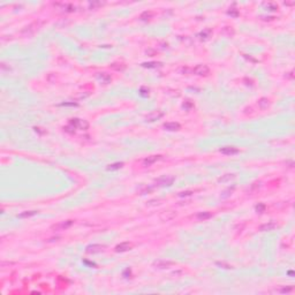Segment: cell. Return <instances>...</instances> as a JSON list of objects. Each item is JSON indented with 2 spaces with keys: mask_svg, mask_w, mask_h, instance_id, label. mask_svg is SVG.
<instances>
[{
  "mask_svg": "<svg viewBox=\"0 0 295 295\" xmlns=\"http://www.w3.org/2000/svg\"><path fill=\"white\" fill-rule=\"evenodd\" d=\"M69 125H71L75 129H80V130H87L89 128V122L87 120H82V119H70L69 120Z\"/></svg>",
  "mask_w": 295,
  "mask_h": 295,
  "instance_id": "obj_2",
  "label": "cell"
},
{
  "mask_svg": "<svg viewBox=\"0 0 295 295\" xmlns=\"http://www.w3.org/2000/svg\"><path fill=\"white\" fill-rule=\"evenodd\" d=\"M105 249V246L103 244H90L85 248V253L87 254H97V253H100Z\"/></svg>",
  "mask_w": 295,
  "mask_h": 295,
  "instance_id": "obj_9",
  "label": "cell"
},
{
  "mask_svg": "<svg viewBox=\"0 0 295 295\" xmlns=\"http://www.w3.org/2000/svg\"><path fill=\"white\" fill-rule=\"evenodd\" d=\"M276 227H277V224L274 221H269V223H265V224L261 225L258 230L261 232H269V230H273Z\"/></svg>",
  "mask_w": 295,
  "mask_h": 295,
  "instance_id": "obj_12",
  "label": "cell"
},
{
  "mask_svg": "<svg viewBox=\"0 0 295 295\" xmlns=\"http://www.w3.org/2000/svg\"><path fill=\"white\" fill-rule=\"evenodd\" d=\"M164 128L166 130L176 131L181 128V126L178 122H166V124H164Z\"/></svg>",
  "mask_w": 295,
  "mask_h": 295,
  "instance_id": "obj_13",
  "label": "cell"
},
{
  "mask_svg": "<svg viewBox=\"0 0 295 295\" xmlns=\"http://www.w3.org/2000/svg\"><path fill=\"white\" fill-rule=\"evenodd\" d=\"M228 14H230V16H237V15H239V12H237V9H235V8H230V10H228Z\"/></svg>",
  "mask_w": 295,
  "mask_h": 295,
  "instance_id": "obj_30",
  "label": "cell"
},
{
  "mask_svg": "<svg viewBox=\"0 0 295 295\" xmlns=\"http://www.w3.org/2000/svg\"><path fill=\"white\" fill-rule=\"evenodd\" d=\"M212 217V213L211 212H208V211H205V212H199V213H197L196 218L198 220H201V221H204V220H208V219H210Z\"/></svg>",
  "mask_w": 295,
  "mask_h": 295,
  "instance_id": "obj_16",
  "label": "cell"
},
{
  "mask_svg": "<svg viewBox=\"0 0 295 295\" xmlns=\"http://www.w3.org/2000/svg\"><path fill=\"white\" fill-rule=\"evenodd\" d=\"M126 66L122 65V64H112L111 65V68H113V69H117V70H120V69H124Z\"/></svg>",
  "mask_w": 295,
  "mask_h": 295,
  "instance_id": "obj_26",
  "label": "cell"
},
{
  "mask_svg": "<svg viewBox=\"0 0 295 295\" xmlns=\"http://www.w3.org/2000/svg\"><path fill=\"white\" fill-rule=\"evenodd\" d=\"M64 129H65V131H67V133H70V134H74V133H75V128H74L71 125H69V126H66V127H64Z\"/></svg>",
  "mask_w": 295,
  "mask_h": 295,
  "instance_id": "obj_28",
  "label": "cell"
},
{
  "mask_svg": "<svg viewBox=\"0 0 295 295\" xmlns=\"http://www.w3.org/2000/svg\"><path fill=\"white\" fill-rule=\"evenodd\" d=\"M257 105H258V107L261 108V110H265V108H267L269 107V105H270V100L267 98H265V97H263L261 98L258 101H257Z\"/></svg>",
  "mask_w": 295,
  "mask_h": 295,
  "instance_id": "obj_17",
  "label": "cell"
},
{
  "mask_svg": "<svg viewBox=\"0 0 295 295\" xmlns=\"http://www.w3.org/2000/svg\"><path fill=\"white\" fill-rule=\"evenodd\" d=\"M73 224H74V220H64V221H60V223H57V224L52 225L51 230H56V232L65 230H67V228H69Z\"/></svg>",
  "mask_w": 295,
  "mask_h": 295,
  "instance_id": "obj_4",
  "label": "cell"
},
{
  "mask_svg": "<svg viewBox=\"0 0 295 295\" xmlns=\"http://www.w3.org/2000/svg\"><path fill=\"white\" fill-rule=\"evenodd\" d=\"M192 194H193V192H189V190H188V192H182V193H180V194H179V196H181V197H183V196H190Z\"/></svg>",
  "mask_w": 295,
  "mask_h": 295,
  "instance_id": "obj_31",
  "label": "cell"
},
{
  "mask_svg": "<svg viewBox=\"0 0 295 295\" xmlns=\"http://www.w3.org/2000/svg\"><path fill=\"white\" fill-rule=\"evenodd\" d=\"M133 248V243L130 242H122L120 244H118L115 247V251L117 253H125V251H128Z\"/></svg>",
  "mask_w": 295,
  "mask_h": 295,
  "instance_id": "obj_10",
  "label": "cell"
},
{
  "mask_svg": "<svg viewBox=\"0 0 295 295\" xmlns=\"http://www.w3.org/2000/svg\"><path fill=\"white\" fill-rule=\"evenodd\" d=\"M175 263L171 262V261H165V260H159V261H156L153 263V266L156 269H160V270H164V269H169L171 266H173Z\"/></svg>",
  "mask_w": 295,
  "mask_h": 295,
  "instance_id": "obj_7",
  "label": "cell"
},
{
  "mask_svg": "<svg viewBox=\"0 0 295 295\" xmlns=\"http://www.w3.org/2000/svg\"><path fill=\"white\" fill-rule=\"evenodd\" d=\"M141 95H142V96H148V95H149V89L145 90L144 88H142V89H141Z\"/></svg>",
  "mask_w": 295,
  "mask_h": 295,
  "instance_id": "obj_33",
  "label": "cell"
},
{
  "mask_svg": "<svg viewBox=\"0 0 295 295\" xmlns=\"http://www.w3.org/2000/svg\"><path fill=\"white\" fill-rule=\"evenodd\" d=\"M35 214H37V211H24V212L20 213L17 217L19 218H29V217H33Z\"/></svg>",
  "mask_w": 295,
  "mask_h": 295,
  "instance_id": "obj_19",
  "label": "cell"
},
{
  "mask_svg": "<svg viewBox=\"0 0 295 295\" xmlns=\"http://www.w3.org/2000/svg\"><path fill=\"white\" fill-rule=\"evenodd\" d=\"M193 73L198 76H208L210 74V68L206 65H198L193 69Z\"/></svg>",
  "mask_w": 295,
  "mask_h": 295,
  "instance_id": "obj_5",
  "label": "cell"
},
{
  "mask_svg": "<svg viewBox=\"0 0 295 295\" xmlns=\"http://www.w3.org/2000/svg\"><path fill=\"white\" fill-rule=\"evenodd\" d=\"M264 210H265V205H264V204L260 203L258 205H256V211H257L258 213H262V212H264Z\"/></svg>",
  "mask_w": 295,
  "mask_h": 295,
  "instance_id": "obj_27",
  "label": "cell"
},
{
  "mask_svg": "<svg viewBox=\"0 0 295 295\" xmlns=\"http://www.w3.org/2000/svg\"><path fill=\"white\" fill-rule=\"evenodd\" d=\"M219 151L221 153H224V155H227V156H232V155L239 153V149L235 148V146H225V148H221Z\"/></svg>",
  "mask_w": 295,
  "mask_h": 295,
  "instance_id": "obj_11",
  "label": "cell"
},
{
  "mask_svg": "<svg viewBox=\"0 0 295 295\" xmlns=\"http://www.w3.org/2000/svg\"><path fill=\"white\" fill-rule=\"evenodd\" d=\"M266 7H269L270 8V10H276V9H278V5H276V3H266Z\"/></svg>",
  "mask_w": 295,
  "mask_h": 295,
  "instance_id": "obj_29",
  "label": "cell"
},
{
  "mask_svg": "<svg viewBox=\"0 0 295 295\" xmlns=\"http://www.w3.org/2000/svg\"><path fill=\"white\" fill-rule=\"evenodd\" d=\"M44 22L43 21H36V22H33V23H30V24H28V26H26L21 31H20V35L22 36V37H31L33 35L38 31V29L42 27V24H43Z\"/></svg>",
  "mask_w": 295,
  "mask_h": 295,
  "instance_id": "obj_1",
  "label": "cell"
},
{
  "mask_svg": "<svg viewBox=\"0 0 295 295\" xmlns=\"http://www.w3.org/2000/svg\"><path fill=\"white\" fill-rule=\"evenodd\" d=\"M174 180H175L174 176L165 175V176H162V178H159V179L156 180L153 187H168V186H171V185L174 182Z\"/></svg>",
  "mask_w": 295,
  "mask_h": 295,
  "instance_id": "obj_3",
  "label": "cell"
},
{
  "mask_svg": "<svg viewBox=\"0 0 295 295\" xmlns=\"http://www.w3.org/2000/svg\"><path fill=\"white\" fill-rule=\"evenodd\" d=\"M235 178V174L233 173H227L225 175H221L219 179H218V182H221V183H225V182H230V180H233Z\"/></svg>",
  "mask_w": 295,
  "mask_h": 295,
  "instance_id": "obj_15",
  "label": "cell"
},
{
  "mask_svg": "<svg viewBox=\"0 0 295 295\" xmlns=\"http://www.w3.org/2000/svg\"><path fill=\"white\" fill-rule=\"evenodd\" d=\"M152 15H153V14H152L151 12H148V10H146V12H143V13L141 14L140 19H141L142 21H146V20H150V19L152 17Z\"/></svg>",
  "mask_w": 295,
  "mask_h": 295,
  "instance_id": "obj_21",
  "label": "cell"
},
{
  "mask_svg": "<svg viewBox=\"0 0 295 295\" xmlns=\"http://www.w3.org/2000/svg\"><path fill=\"white\" fill-rule=\"evenodd\" d=\"M100 6H103V2H100V1H97V2H90V3H89V8H90V9H95V8L100 7Z\"/></svg>",
  "mask_w": 295,
  "mask_h": 295,
  "instance_id": "obj_25",
  "label": "cell"
},
{
  "mask_svg": "<svg viewBox=\"0 0 295 295\" xmlns=\"http://www.w3.org/2000/svg\"><path fill=\"white\" fill-rule=\"evenodd\" d=\"M292 291V287H288V288H283L280 292L281 293H288V292H291Z\"/></svg>",
  "mask_w": 295,
  "mask_h": 295,
  "instance_id": "obj_35",
  "label": "cell"
},
{
  "mask_svg": "<svg viewBox=\"0 0 295 295\" xmlns=\"http://www.w3.org/2000/svg\"><path fill=\"white\" fill-rule=\"evenodd\" d=\"M62 7V9H65L66 12H74L75 10V6H73V5H70V3H62L61 5Z\"/></svg>",
  "mask_w": 295,
  "mask_h": 295,
  "instance_id": "obj_23",
  "label": "cell"
},
{
  "mask_svg": "<svg viewBox=\"0 0 295 295\" xmlns=\"http://www.w3.org/2000/svg\"><path fill=\"white\" fill-rule=\"evenodd\" d=\"M124 166V163H114L112 165H108L107 166V171H114V169H119Z\"/></svg>",
  "mask_w": 295,
  "mask_h": 295,
  "instance_id": "obj_22",
  "label": "cell"
},
{
  "mask_svg": "<svg viewBox=\"0 0 295 295\" xmlns=\"http://www.w3.org/2000/svg\"><path fill=\"white\" fill-rule=\"evenodd\" d=\"M217 265H218V266H224V269H230V267H232L230 265H227V264H225V263H217Z\"/></svg>",
  "mask_w": 295,
  "mask_h": 295,
  "instance_id": "obj_34",
  "label": "cell"
},
{
  "mask_svg": "<svg viewBox=\"0 0 295 295\" xmlns=\"http://www.w3.org/2000/svg\"><path fill=\"white\" fill-rule=\"evenodd\" d=\"M58 240H59V237H52V239H49L47 242H54V241H58Z\"/></svg>",
  "mask_w": 295,
  "mask_h": 295,
  "instance_id": "obj_36",
  "label": "cell"
},
{
  "mask_svg": "<svg viewBox=\"0 0 295 295\" xmlns=\"http://www.w3.org/2000/svg\"><path fill=\"white\" fill-rule=\"evenodd\" d=\"M163 117H164V112H163V111H153V112H151L150 114L146 115L145 121H146V122H153V121H156V120H159V119L163 118Z\"/></svg>",
  "mask_w": 295,
  "mask_h": 295,
  "instance_id": "obj_6",
  "label": "cell"
},
{
  "mask_svg": "<svg viewBox=\"0 0 295 295\" xmlns=\"http://www.w3.org/2000/svg\"><path fill=\"white\" fill-rule=\"evenodd\" d=\"M97 78L101 83H104V84H108L112 81V77L107 73H99L98 75H97Z\"/></svg>",
  "mask_w": 295,
  "mask_h": 295,
  "instance_id": "obj_14",
  "label": "cell"
},
{
  "mask_svg": "<svg viewBox=\"0 0 295 295\" xmlns=\"http://www.w3.org/2000/svg\"><path fill=\"white\" fill-rule=\"evenodd\" d=\"M211 33H212V31H211L210 29H206V30H204V31H202V33H199L198 37H199L201 39L205 40V39H208L209 37H211Z\"/></svg>",
  "mask_w": 295,
  "mask_h": 295,
  "instance_id": "obj_20",
  "label": "cell"
},
{
  "mask_svg": "<svg viewBox=\"0 0 295 295\" xmlns=\"http://www.w3.org/2000/svg\"><path fill=\"white\" fill-rule=\"evenodd\" d=\"M234 188H235V187H234V186H233V187H232V188H228V189H226V190H225V192H223V194H221V198H227V197L230 196V194H232V193H233V190H234Z\"/></svg>",
  "mask_w": 295,
  "mask_h": 295,
  "instance_id": "obj_24",
  "label": "cell"
},
{
  "mask_svg": "<svg viewBox=\"0 0 295 295\" xmlns=\"http://www.w3.org/2000/svg\"><path fill=\"white\" fill-rule=\"evenodd\" d=\"M158 65H160V64H157V62H150V64H143L144 67H157Z\"/></svg>",
  "mask_w": 295,
  "mask_h": 295,
  "instance_id": "obj_32",
  "label": "cell"
},
{
  "mask_svg": "<svg viewBox=\"0 0 295 295\" xmlns=\"http://www.w3.org/2000/svg\"><path fill=\"white\" fill-rule=\"evenodd\" d=\"M162 159H163V156H160V155H153V156L146 157V158L143 160V165L146 166V167H149V166L153 165L155 163H157V162H159V160H162Z\"/></svg>",
  "mask_w": 295,
  "mask_h": 295,
  "instance_id": "obj_8",
  "label": "cell"
},
{
  "mask_svg": "<svg viewBox=\"0 0 295 295\" xmlns=\"http://www.w3.org/2000/svg\"><path fill=\"white\" fill-rule=\"evenodd\" d=\"M176 216V213L175 212H173V211H167V212H164L162 216H160V218H162V220H171V219H173L174 217Z\"/></svg>",
  "mask_w": 295,
  "mask_h": 295,
  "instance_id": "obj_18",
  "label": "cell"
}]
</instances>
